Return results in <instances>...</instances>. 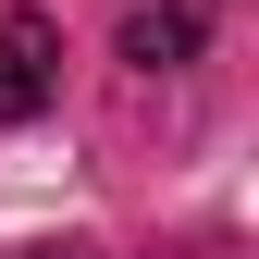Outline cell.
<instances>
[{
  "label": "cell",
  "instance_id": "cell-1",
  "mask_svg": "<svg viewBox=\"0 0 259 259\" xmlns=\"http://www.w3.org/2000/svg\"><path fill=\"white\" fill-rule=\"evenodd\" d=\"M62 99V37L50 13H0V123H37Z\"/></svg>",
  "mask_w": 259,
  "mask_h": 259
},
{
  "label": "cell",
  "instance_id": "cell-2",
  "mask_svg": "<svg viewBox=\"0 0 259 259\" xmlns=\"http://www.w3.org/2000/svg\"><path fill=\"white\" fill-rule=\"evenodd\" d=\"M123 62H148V74H173V62L210 50V0H123Z\"/></svg>",
  "mask_w": 259,
  "mask_h": 259
}]
</instances>
